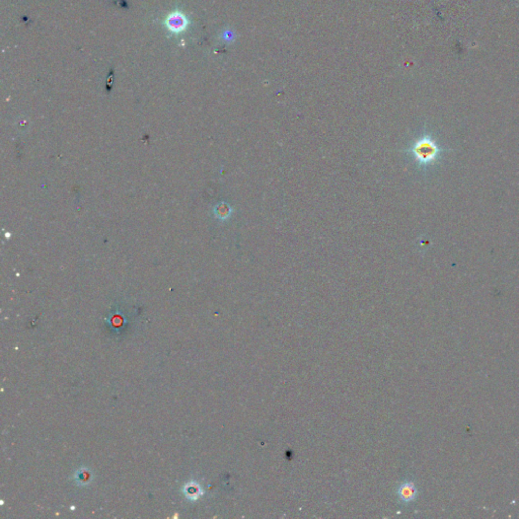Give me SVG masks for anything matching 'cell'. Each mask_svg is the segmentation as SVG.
<instances>
[{"mask_svg":"<svg viewBox=\"0 0 519 519\" xmlns=\"http://www.w3.org/2000/svg\"><path fill=\"white\" fill-rule=\"evenodd\" d=\"M446 150L441 148L430 133H424L411 145L409 153L412 155L416 162L422 166H430L434 164Z\"/></svg>","mask_w":519,"mask_h":519,"instance_id":"1","label":"cell"},{"mask_svg":"<svg viewBox=\"0 0 519 519\" xmlns=\"http://www.w3.org/2000/svg\"><path fill=\"white\" fill-rule=\"evenodd\" d=\"M167 30L174 34H181L185 32L189 26V19L180 10L171 12L164 20Z\"/></svg>","mask_w":519,"mask_h":519,"instance_id":"2","label":"cell"},{"mask_svg":"<svg viewBox=\"0 0 519 519\" xmlns=\"http://www.w3.org/2000/svg\"><path fill=\"white\" fill-rule=\"evenodd\" d=\"M401 496L405 499V500H411L414 496H415V491H414V488L410 485H407V486H404L402 488V492H401Z\"/></svg>","mask_w":519,"mask_h":519,"instance_id":"3","label":"cell"}]
</instances>
